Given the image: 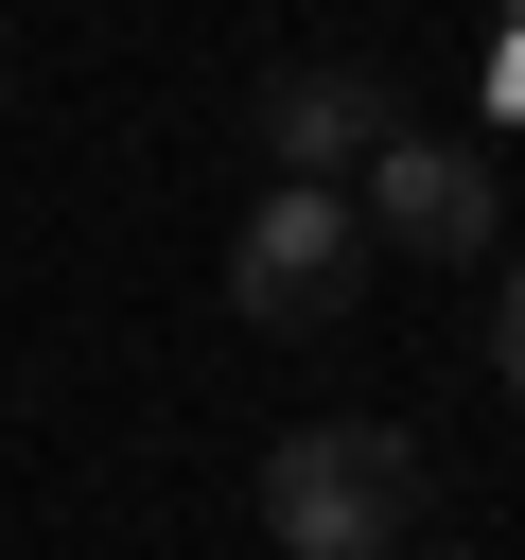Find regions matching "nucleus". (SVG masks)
Listing matches in <instances>:
<instances>
[{
  "label": "nucleus",
  "instance_id": "nucleus-1",
  "mask_svg": "<svg viewBox=\"0 0 525 560\" xmlns=\"http://www.w3.org/2000/svg\"><path fill=\"white\" fill-rule=\"evenodd\" d=\"M420 525V438L402 420H298L262 455V542L280 560H402Z\"/></svg>",
  "mask_w": 525,
  "mask_h": 560
},
{
  "label": "nucleus",
  "instance_id": "nucleus-2",
  "mask_svg": "<svg viewBox=\"0 0 525 560\" xmlns=\"http://www.w3.org/2000/svg\"><path fill=\"white\" fill-rule=\"evenodd\" d=\"M350 228L368 245H402V262H490L508 245V175H490V140H385L368 175H350Z\"/></svg>",
  "mask_w": 525,
  "mask_h": 560
},
{
  "label": "nucleus",
  "instance_id": "nucleus-3",
  "mask_svg": "<svg viewBox=\"0 0 525 560\" xmlns=\"http://www.w3.org/2000/svg\"><path fill=\"white\" fill-rule=\"evenodd\" d=\"M350 280H368L350 192H280V175H262V210H245V245H228L245 332H332V315H350Z\"/></svg>",
  "mask_w": 525,
  "mask_h": 560
},
{
  "label": "nucleus",
  "instance_id": "nucleus-4",
  "mask_svg": "<svg viewBox=\"0 0 525 560\" xmlns=\"http://www.w3.org/2000/svg\"><path fill=\"white\" fill-rule=\"evenodd\" d=\"M245 140L280 158V192H350V175L402 140V105H385L350 52H298V70H262V88H245Z\"/></svg>",
  "mask_w": 525,
  "mask_h": 560
},
{
  "label": "nucleus",
  "instance_id": "nucleus-5",
  "mask_svg": "<svg viewBox=\"0 0 525 560\" xmlns=\"http://www.w3.org/2000/svg\"><path fill=\"white\" fill-rule=\"evenodd\" d=\"M490 385L525 402V280H490Z\"/></svg>",
  "mask_w": 525,
  "mask_h": 560
},
{
  "label": "nucleus",
  "instance_id": "nucleus-6",
  "mask_svg": "<svg viewBox=\"0 0 525 560\" xmlns=\"http://www.w3.org/2000/svg\"><path fill=\"white\" fill-rule=\"evenodd\" d=\"M490 122H525V35H508V52H490Z\"/></svg>",
  "mask_w": 525,
  "mask_h": 560
},
{
  "label": "nucleus",
  "instance_id": "nucleus-7",
  "mask_svg": "<svg viewBox=\"0 0 525 560\" xmlns=\"http://www.w3.org/2000/svg\"><path fill=\"white\" fill-rule=\"evenodd\" d=\"M402 560H472V542H402Z\"/></svg>",
  "mask_w": 525,
  "mask_h": 560
}]
</instances>
